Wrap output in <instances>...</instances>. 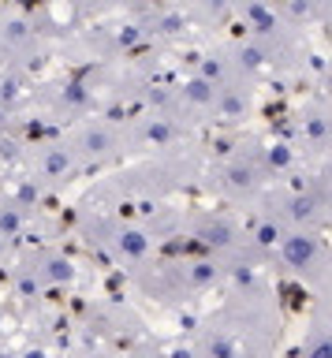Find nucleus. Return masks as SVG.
Listing matches in <instances>:
<instances>
[{
    "instance_id": "f257e3e1",
    "label": "nucleus",
    "mask_w": 332,
    "mask_h": 358,
    "mask_svg": "<svg viewBox=\"0 0 332 358\" xmlns=\"http://www.w3.org/2000/svg\"><path fill=\"white\" fill-rule=\"evenodd\" d=\"M280 254L295 273H314V268L321 265V257H325V246H321V239L310 235V231H291L280 243Z\"/></svg>"
},
{
    "instance_id": "f03ea898",
    "label": "nucleus",
    "mask_w": 332,
    "mask_h": 358,
    "mask_svg": "<svg viewBox=\"0 0 332 358\" xmlns=\"http://www.w3.org/2000/svg\"><path fill=\"white\" fill-rule=\"evenodd\" d=\"M303 358H332V332H314L303 347Z\"/></svg>"
}]
</instances>
